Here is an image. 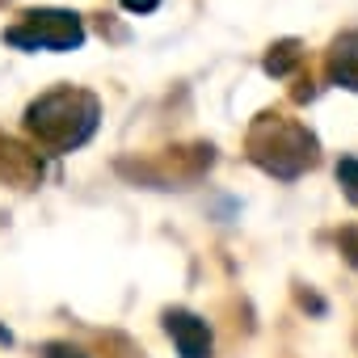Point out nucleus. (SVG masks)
Wrapping results in <instances>:
<instances>
[{
    "label": "nucleus",
    "mask_w": 358,
    "mask_h": 358,
    "mask_svg": "<svg viewBox=\"0 0 358 358\" xmlns=\"http://www.w3.org/2000/svg\"><path fill=\"white\" fill-rule=\"evenodd\" d=\"M295 64H299V43H295V38L270 47V55H266V72H270V76H287Z\"/></svg>",
    "instance_id": "6"
},
{
    "label": "nucleus",
    "mask_w": 358,
    "mask_h": 358,
    "mask_svg": "<svg viewBox=\"0 0 358 358\" xmlns=\"http://www.w3.org/2000/svg\"><path fill=\"white\" fill-rule=\"evenodd\" d=\"M249 148H253V160H257L266 173L282 177V182H295L303 169L316 164V135H312L308 127H299V122L262 118V122L253 127Z\"/></svg>",
    "instance_id": "2"
},
{
    "label": "nucleus",
    "mask_w": 358,
    "mask_h": 358,
    "mask_svg": "<svg viewBox=\"0 0 358 358\" xmlns=\"http://www.w3.org/2000/svg\"><path fill=\"white\" fill-rule=\"evenodd\" d=\"M43 358H85V354L68 341H51V345H43Z\"/></svg>",
    "instance_id": "8"
},
{
    "label": "nucleus",
    "mask_w": 358,
    "mask_h": 358,
    "mask_svg": "<svg viewBox=\"0 0 358 358\" xmlns=\"http://www.w3.org/2000/svg\"><path fill=\"white\" fill-rule=\"evenodd\" d=\"M329 80L358 93V30L341 34L329 51Z\"/></svg>",
    "instance_id": "5"
},
{
    "label": "nucleus",
    "mask_w": 358,
    "mask_h": 358,
    "mask_svg": "<svg viewBox=\"0 0 358 358\" xmlns=\"http://www.w3.org/2000/svg\"><path fill=\"white\" fill-rule=\"evenodd\" d=\"M337 241H341V249H345V257H350V262L358 266V228H345V232H341Z\"/></svg>",
    "instance_id": "9"
},
{
    "label": "nucleus",
    "mask_w": 358,
    "mask_h": 358,
    "mask_svg": "<svg viewBox=\"0 0 358 358\" xmlns=\"http://www.w3.org/2000/svg\"><path fill=\"white\" fill-rule=\"evenodd\" d=\"M5 43L22 51H76L85 43V26L68 9H34L5 30Z\"/></svg>",
    "instance_id": "3"
},
{
    "label": "nucleus",
    "mask_w": 358,
    "mask_h": 358,
    "mask_svg": "<svg viewBox=\"0 0 358 358\" xmlns=\"http://www.w3.org/2000/svg\"><path fill=\"white\" fill-rule=\"evenodd\" d=\"M97 97L80 93V89H55L47 97H38L26 114L34 139L51 152H72L80 148L93 131H97Z\"/></svg>",
    "instance_id": "1"
},
{
    "label": "nucleus",
    "mask_w": 358,
    "mask_h": 358,
    "mask_svg": "<svg viewBox=\"0 0 358 358\" xmlns=\"http://www.w3.org/2000/svg\"><path fill=\"white\" fill-rule=\"evenodd\" d=\"M164 333L173 337L182 358H211V329L203 316L186 312V308H169L164 312Z\"/></svg>",
    "instance_id": "4"
},
{
    "label": "nucleus",
    "mask_w": 358,
    "mask_h": 358,
    "mask_svg": "<svg viewBox=\"0 0 358 358\" xmlns=\"http://www.w3.org/2000/svg\"><path fill=\"white\" fill-rule=\"evenodd\" d=\"M122 5H127L131 13H152V9L160 5V0H122Z\"/></svg>",
    "instance_id": "10"
},
{
    "label": "nucleus",
    "mask_w": 358,
    "mask_h": 358,
    "mask_svg": "<svg viewBox=\"0 0 358 358\" xmlns=\"http://www.w3.org/2000/svg\"><path fill=\"white\" fill-rule=\"evenodd\" d=\"M337 182H341L345 199L358 203V160H354V156H341V164H337Z\"/></svg>",
    "instance_id": "7"
}]
</instances>
